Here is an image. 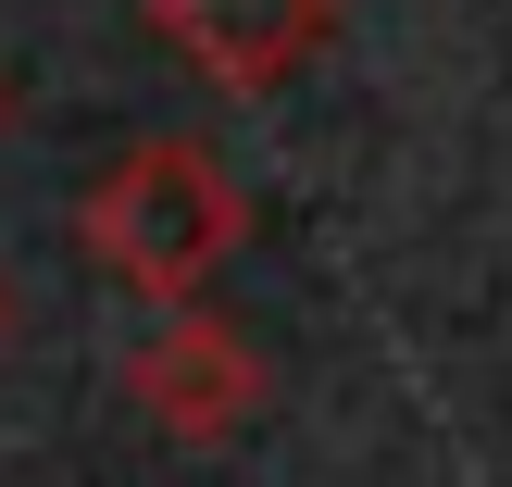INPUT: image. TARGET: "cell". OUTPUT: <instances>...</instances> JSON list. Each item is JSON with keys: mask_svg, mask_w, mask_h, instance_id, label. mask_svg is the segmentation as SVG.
I'll return each mask as SVG.
<instances>
[{"mask_svg": "<svg viewBox=\"0 0 512 487\" xmlns=\"http://www.w3.org/2000/svg\"><path fill=\"white\" fill-rule=\"evenodd\" d=\"M150 50L163 63H188L200 88L225 100H275L288 75H313L325 50H338L350 0H138Z\"/></svg>", "mask_w": 512, "mask_h": 487, "instance_id": "obj_3", "label": "cell"}, {"mask_svg": "<svg viewBox=\"0 0 512 487\" xmlns=\"http://www.w3.org/2000/svg\"><path fill=\"white\" fill-rule=\"evenodd\" d=\"M263 400H275V363H263V338L238 313H200L188 300V313H163L125 350V413L150 438H175V450H225Z\"/></svg>", "mask_w": 512, "mask_h": 487, "instance_id": "obj_2", "label": "cell"}, {"mask_svg": "<svg viewBox=\"0 0 512 487\" xmlns=\"http://www.w3.org/2000/svg\"><path fill=\"white\" fill-rule=\"evenodd\" d=\"M75 250H100V275H113L125 300L188 313V300L250 250V188L225 175V150H200V138H138L113 175H88Z\"/></svg>", "mask_w": 512, "mask_h": 487, "instance_id": "obj_1", "label": "cell"}, {"mask_svg": "<svg viewBox=\"0 0 512 487\" xmlns=\"http://www.w3.org/2000/svg\"><path fill=\"white\" fill-rule=\"evenodd\" d=\"M0 338H13V288H0Z\"/></svg>", "mask_w": 512, "mask_h": 487, "instance_id": "obj_4", "label": "cell"}, {"mask_svg": "<svg viewBox=\"0 0 512 487\" xmlns=\"http://www.w3.org/2000/svg\"><path fill=\"white\" fill-rule=\"evenodd\" d=\"M0 125H13V88H0Z\"/></svg>", "mask_w": 512, "mask_h": 487, "instance_id": "obj_5", "label": "cell"}]
</instances>
